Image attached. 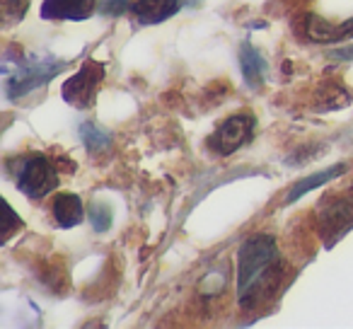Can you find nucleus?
<instances>
[{
  "label": "nucleus",
  "mask_w": 353,
  "mask_h": 329,
  "mask_svg": "<svg viewBox=\"0 0 353 329\" xmlns=\"http://www.w3.org/2000/svg\"><path fill=\"white\" fill-rule=\"evenodd\" d=\"M63 68V63L49 56H25L17 59L15 63H10V59H6L3 66V78H6V97L8 99H20L27 97L32 90L44 88L59 70Z\"/></svg>",
  "instance_id": "f03ea898"
},
{
  "label": "nucleus",
  "mask_w": 353,
  "mask_h": 329,
  "mask_svg": "<svg viewBox=\"0 0 353 329\" xmlns=\"http://www.w3.org/2000/svg\"><path fill=\"white\" fill-rule=\"evenodd\" d=\"M51 213H54V223L59 228L78 226L85 216L83 199H80L78 194H70V192L56 194L54 201H51Z\"/></svg>",
  "instance_id": "1a4fd4ad"
},
{
  "label": "nucleus",
  "mask_w": 353,
  "mask_h": 329,
  "mask_svg": "<svg viewBox=\"0 0 353 329\" xmlns=\"http://www.w3.org/2000/svg\"><path fill=\"white\" fill-rule=\"evenodd\" d=\"M256 119L252 114L242 112L235 117L225 119V121L218 126V131L211 138V148L218 155H232L235 150H240L252 136H254Z\"/></svg>",
  "instance_id": "39448f33"
},
{
  "label": "nucleus",
  "mask_w": 353,
  "mask_h": 329,
  "mask_svg": "<svg viewBox=\"0 0 353 329\" xmlns=\"http://www.w3.org/2000/svg\"><path fill=\"white\" fill-rule=\"evenodd\" d=\"M317 102H319V109H341V107H346V104H351V94L339 83H329V85H324V92Z\"/></svg>",
  "instance_id": "ddd939ff"
},
{
  "label": "nucleus",
  "mask_w": 353,
  "mask_h": 329,
  "mask_svg": "<svg viewBox=\"0 0 353 329\" xmlns=\"http://www.w3.org/2000/svg\"><path fill=\"white\" fill-rule=\"evenodd\" d=\"M80 138H83L85 148H88L90 152L107 150L109 143H112V136H109L104 128H99L94 121H85L83 126H80Z\"/></svg>",
  "instance_id": "f8f14e48"
},
{
  "label": "nucleus",
  "mask_w": 353,
  "mask_h": 329,
  "mask_svg": "<svg viewBox=\"0 0 353 329\" xmlns=\"http://www.w3.org/2000/svg\"><path fill=\"white\" fill-rule=\"evenodd\" d=\"M32 0H0V20L6 27H12L27 15Z\"/></svg>",
  "instance_id": "4468645a"
},
{
  "label": "nucleus",
  "mask_w": 353,
  "mask_h": 329,
  "mask_svg": "<svg viewBox=\"0 0 353 329\" xmlns=\"http://www.w3.org/2000/svg\"><path fill=\"white\" fill-rule=\"evenodd\" d=\"M182 8V0H136L131 6L133 25L136 27H150L167 22L174 17Z\"/></svg>",
  "instance_id": "423d86ee"
},
{
  "label": "nucleus",
  "mask_w": 353,
  "mask_h": 329,
  "mask_svg": "<svg viewBox=\"0 0 353 329\" xmlns=\"http://www.w3.org/2000/svg\"><path fill=\"white\" fill-rule=\"evenodd\" d=\"M97 0H44L41 6V17L44 20H68V22H83L92 17L97 10Z\"/></svg>",
  "instance_id": "0eeeda50"
},
{
  "label": "nucleus",
  "mask_w": 353,
  "mask_h": 329,
  "mask_svg": "<svg viewBox=\"0 0 353 329\" xmlns=\"http://www.w3.org/2000/svg\"><path fill=\"white\" fill-rule=\"evenodd\" d=\"M128 6V0H102L99 3V12H107V15H114V12H121L126 10Z\"/></svg>",
  "instance_id": "dca6fc26"
},
{
  "label": "nucleus",
  "mask_w": 353,
  "mask_h": 329,
  "mask_svg": "<svg viewBox=\"0 0 353 329\" xmlns=\"http://www.w3.org/2000/svg\"><path fill=\"white\" fill-rule=\"evenodd\" d=\"M235 279L237 303L245 310H252L274 293L281 281V255L274 237L254 235L242 242Z\"/></svg>",
  "instance_id": "f257e3e1"
},
{
  "label": "nucleus",
  "mask_w": 353,
  "mask_h": 329,
  "mask_svg": "<svg viewBox=\"0 0 353 329\" xmlns=\"http://www.w3.org/2000/svg\"><path fill=\"white\" fill-rule=\"evenodd\" d=\"M104 80V63L99 61H85L75 75L63 83L61 97L78 109H90L97 99L99 85Z\"/></svg>",
  "instance_id": "20e7f679"
},
{
  "label": "nucleus",
  "mask_w": 353,
  "mask_h": 329,
  "mask_svg": "<svg viewBox=\"0 0 353 329\" xmlns=\"http://www.w3.org/2000/svg\"><path fill=\"white\" fill-rule=\"evenodd\" d=\"M90 221H92V228L97 232H107L112 228V208L104 201H94L90 206Z\"/></svg>",
  "instance_id": "2eb2a0df"
},
{
  "label": "nucleus",
  "mask_w": 353,
  "mask_h": 329,
  "mask_svg": "<svg viewBox=\"0 0 353 329\" xmlns=\"http://www.w3.org/2000/svg\"><path fill=\"white\" fill-rule=\"evenodd\" d=\"M305 32L312 41H319V44H339V41L353 37V17L346 22H327L317 15H307L305 17Z\"/></svg>",
  "instance_id": "6e6552de"
},
{
  "label": "nucleus",
  "mask_w": 353,
  "mask_h": 329,
  "mask_svg": "<svg viewBox=\"0 0 353 329\" xmlns=\"http://www.w3.org/2000/svg\"><path fill=\"white\" fill-rule=\"evenodd\" d=\"M332 59H341V61H353V46H341V49L332 51Z\"/></svg>",
  "instance_id": "f3484780"
},
{
  "label": "nucleus",
  "mask_w": 353,
  "mask_h": 329,
  "mask_svg": "<svg viewBox=\"0 0 353 329\" xmlns=\"http://www.w3.org/2000/svg\"><path fill=\"white\" fill-rule=\"evenodd\" d=\"M59 187V170L56 165L41 152H34V155H27L25 160L20 162V170H17V189H20L25 197L39 199L49 197L54 189Z\"/></svg>",
  "instance_id": "7ed1b4c3"
},
{
  "label": "nucleus",
  "mask_w": 353,
  "mask_h": 329,
  "mask_svg": "<svg viewBox=\"0 0 353 329\" xmlns=\"http://www.w3.org/2000/svg\"><path fill=\"white\" fill-rule=\"evenodd\" d=\"M6 208H8V213H10V221H8V226H6V232H3V235H6V240H10V235H12V226H15V223H20V221H17L15 211H12L10 206H6Z\"/></svg>",
  "instance_id": "a211bd4d"
},
{
  "label": "nucleus",
  "mask_w": 353,
  "mask_h": 329,
  "mask_svg": "<svg viewBox=\"0 0 353 329\" xmlns=\"http://www.w3.org/2000/svg\"><path fill=\"white\" fill-rule=\"evenodd\" d=\"M343 172H346V165H334V168L322 170V172H317V175H310V177L300 179V182L295 184L293 189H290L288 197H285V201H288V203L298 201L300 197H305V194L312 192V189L322 187L324 182H332V179H336L339 175H343Z\"/></svg>",
  "instance_id": "9b49d317"
},
{
  "label": "nucleus",
  "mask_w": 353,
  "mask_h": 329,
  "mask_svg": "<svg viewBox=\"0 0 353 329\" xmlns=\"http://www.w3.org/2000/svg\"><path fill=\"white\" fill-rule=\"evenodd\" d=\"M240 68H242V75H245L247 85H254L259 88L264 83V75H266V61L261 56V51L252 44H242L240 46Z\"/></svg>",
  "instance_id": "9d476101"
}]
</instances>
